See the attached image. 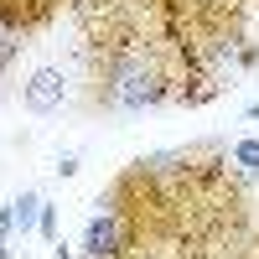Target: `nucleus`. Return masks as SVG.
<instances>
[{
	"mask_svg": "<svg viewBox=\"0 0 259 259\" xmlns=\"http://www.w3.org/2000/svg\"><path fill=\"white\" fill-rule=\"evenodd\" d=\"M166 94H171L166 73H156V68H150L145 57H135V52L114 57V62H109V73H104V99H109L114 109H124V114L156 109Z\"/></svg>",
	"mask_w": 259,
	"mask_h": 259,
	"instance_id": "obj_1",
	"label": "nucleus"
},
{
	"mask_svg": "<svg viewBox=\"0 0 259 259\" xmlns=\"http://www.w3.org/2000/svg\"><path fill=\"white\" fill-rule=\"evenodd\" d=\"M62 99H68V78H62V68H36L26 83H21V104H26L31 114H57Z\"/></svg>",
	"mask_w": 259,
	"mask_h": 259,
	"instance_id": "obj_2",
	"label": "nucleus"
},
{
	"mask_svg": "<svg viewBox=\"0 0 259 259\" xmlns=\"http://www.w3.org/2000/svg\"><path fill=\"white\" fill-rule=\"evenodd\" d=\"M11 212H16V228L26 233V228H31V223L41 218V197H36V192H21V197L11 202Z\"/></svg>",
	"mask_w": 259,
	"mask_h": 259,
	"instance_id": "obj_3",
	"label": "nucleus"
},
{
	"mask_svg": "<svg viewBox=\"0 0 259 259\" xmlns=\"http://www.w3.org/2000/svg\"><path fill=\"white\" fill-rule=\"evenodd\" d=\"M233 161H239L249 177H259V140H239L233 145Z\"/></svg>",
	"mask_w": 259,
	"mask_h": 259,
	"instance_id": "obj_4",
	"label": "nucleus"
},
{
	"mask_svg": "<svg viewBox=\"0 0 259 259\" xmlns=\"http://www.w3.org/2000/svg\"><path fill=\"white\" fill-rule=\"evenodd\" d=\"M16 52H21V36H16V31H6V36H0V78H6V68L16 62Z\"/></svg>",
	"mask_w": 259,
	"mask_h": 259,
	"instance_id": "obj_5",
	"label": "nucleus"
},
{
	"mask_svg": "<svg viewBox=\"0 0 259 259\" xmlns=\"http://www.w3.org/2000/svg\"><path fill=\"white\" fill-rule=\"evenodd\" d=\"M36 228H41V239H47V244H57V207H47V202H41V218H36Z\"/></svg>",
	"mask_w": 259,
	"mask_h": 259,
	"instance_id": "obj_6",
	"label": "nucleus"
},
{
	"mask_svg": "<svg viewBox=\"0 0 259 259\" xmlns=\"http://www.w3.org/2000/svg\"><path fill=\"white\" fill-rule=\"evenodd\" d=\"M249 119H259V104H249Z\"/></svg>",
	"mask_w": 259,
	"mask_h": 259,
	"instance_id": "obj_7",
	"label": "nucleus"
}]
</instances>
